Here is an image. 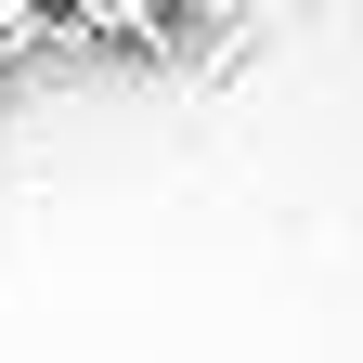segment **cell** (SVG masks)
Here are the masks:
<instances>
[{
	"label": "cell",
	"instance_id": "2",
	"mask_svg": "<svg viewBox=\"0 0 363 363\" xmlns=\"http://www.w3.org/2000/svg\"><path fill=\"white\" fill-rule=\"evenodd\" d=\"M26 39H52V0H0V52H26Z\"/></svg>",
	"mask_w": 363,
	"mask_h": 363
},
{
	"label": "cell",
	"instance_id": "1",
	"mask_svg": "<svg viewBox=\"0 0 363 363\" xmlns=\"http://www.w3.org/2000/svg\"><path fill=\"white\" fill-rule=\"evenodd\" d=\"M52 26L117 39V52H156V39H169V0H52Z\"/></svg>",
	"mask_w": 363,
	"mask_h": 363
},
{
	"label": "cell",
	"instance_id": "3",
	"mask_svg": "<svg viewBox=\"0 0 363 363\" xmlns=\"http://www.w3.org/2000/svg\"><path fill=\"white\" fill-rule=\"evenodd\" d=\"M169 26H182V39H208V26H234V0H169Z\"/></svg>",
	"mask_w": 363,
	"mask_h": 363
},
{
	"label": "cell",
	"instance_id": "4",
	"mask_svg": "<svg viewBox=\"0 0 363 363\" xmlns=\"http://www.w3.org/2000/svg\"><path fill=\"white\" fill-rule=\"evenodd\" d=\"M0 104H13V52H0Z\"/></svg>",
	"mask_w": 363,
	"mask_h": 363
}]
</instances>
